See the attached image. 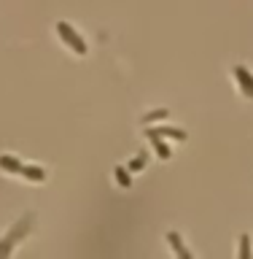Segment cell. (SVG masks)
Masks as SVG:
<instances>
[{
	"label": "cell",
	"mask_w": 253,
	"mask_h": 259,
	"mask_svg": "<svg viewBox=\"0 0 253 259\" xmlns=\"http://www.w3.org/2000/svg\"><path fill=\"white\" fill-rule=\"evenodd\" d=\"M165 240H167V246L175 251V256H181V259H194V254H191V251L183 246V238H181L178 232H173V230H170V232L165 235Z\"/></svg>",
	"instance_id": "4"
},
{
	"label": "cell",
	"mask_w": 253,
	"mask_h": 259,
	"mask_svg": "<svg viewBox=\"0 0 253 259\" xmlns=\"http://www.w3.org/2000/svg\"><path fill=\"white\" fill-rule=\"evenodd\" d=\"M19 167H22V159L11 157V154H3V157H0V170H6V173L16 176V173H19Z\"/></svg>",
	"instance_id": "8"
},
{
	"label": "cell",
	"mask_w": 253,
	"mask_h": 259,
	"mask_svg": "<svg viewBox=\"0 0 253 259\" xmlns=\"http://www.w3.org/2000/svg\"><path fill=\"white\" fill-rule=\"evenodd\" d=\"M145 135H162V138H178V141H183L186 133L178 127H148L145 130Z\"/></svg>",
	"instance_id": "6"
},
{
	"label": "cell",
	"mask_w": 253,
	"mask_h": 259,
	"mask_svg": "<svg viewBox=\"0 0 253 259\" xmlns=\"http://www.w3.org/2000/svg\"><path fill=\"white\" fill-rule=\"evenodd\" d=\"M32 224H35V213H24V216L16 219V222L11 224V230H8L3 238H0V256H11L14 248L30 235Z\"/></svg>",
	"instance_id": "1"
},
{
	"label": "cell",
	"mask_w": 253,
	"mask_h": 259,
	"mask_svg": "<svg viewBox=\"0 0 253 259\" xmlns=\"http://www.w3.org/2000/svg\"><path fill=\"white\" fill-rule=\"evenodd\" d=\"M165 116H167V111L159 108V111H154V113H145L140 121H143V124H148V121H157V119H165Z\"/></svg>",
	"instance_id": "11"
},
{
	"label": "cell",
	"mask_w": 253,
	"mask_h": 259,
	"mask_svg": "<svg viewBox=\"0 0 253 259\" xmlns=\"http://www.w3.org/2000/svg\"><path fill=\"white\" fill-rule=\"evenodd\" d=\"M145 138L154 143V149H157V154H159L162 159H170V157H173V149L165 143V138H162V135H145Z\"/></svg>",
	"instance_id": "7"
},
{
	"label": "cell",
	"mask_w": 253,
	"mask_h": 259,
	"mask_svg": "<svg viewBox=\"0 0 253 259\" xmlns=\"http://www.w3.org/2000/svg\"><path fill=\"white\" fill-rule=\"evenodd\" d=\"M237 256H240V259H250V256H253V248H250V235H240V248H237Z\"/></svg>",
	"instance_id": "9"
},
{
	"label": "cell",
	"mask_w": 253,
	"mask_h": 259,
	"mask_svg": "<svg viewBox=\"0 0 253 259\" xmlns=\"http://www.w3.org/2000/svg\"><path fill=\"white\" fill-rule=\"evenodd\" d=\"M16 176H22V178H27V181L32 184H43L46 181V170L40 167V165H24L22 162V167H19V173Z\"/></svg>",
	"instance_id": "5"
},
{
	"label": "cell",
	"mask_w": 253,
	"mask_h": 259,
	"mask_svg": "<svg viewBox=\"0 0 253 259\" xmlns=\"http://www.w3.org/2000/svg\"><path fill=\"white\" fill-rule=\"evenodd\" d=\"M54 30H57V35L62 38V44L70 49L73 54H86L89 52V46H86V40H84V35L73 27L70 22H57L54 24Z\"/></svg>",
	"instance_id": "2"
},
{
	"label": "cell",
	"mask_w": 253,
	"mask_h": 259,
	"mask_svg": "<svg viewBox=\"0 0 253 259\" xmlns=\"http://www.w3.org/2000/svg\"><path fill=\"white\" fill-rule=\"evenodd\" d=\"M116 184L121 186V189H127L129 184H132V178H129V167H116Z\"/></svg>",
	"instance_id": "10"
},
{
	"label": "cell",
	"mask_w": 253,
	"mask_h": 259,
	"mask_svg": "<svg viewBox=\"0 0 253 259\" xmlns=\"http://www.w3.org/2000/svg\"><path fill=\"white\" fill-rule=\"evenodd\" d=\"M232 76H234V81H237L240 92L245 95L248 100H253V73L245 68V65H234V68H232Z\"/></svg>",
	"instance_id": "3"
},
{
	"label": "cell",
	"mask_w": 253,
	"mask_h": 259,
	"mask_svg": "<svg viewBox=\"0 0 253 259\" xmlns=\"http://www.w3.org/2000/svg\"><path fill=\"white\" fill-rule=\"evenodd\" d=\"M145 157H148V151L140 154V157H135L132 162H129V165H127V167H129V173H132V170H140V167L145 165Z\"/></svg>",
	"instance_id": "12"
}]
</instances>
